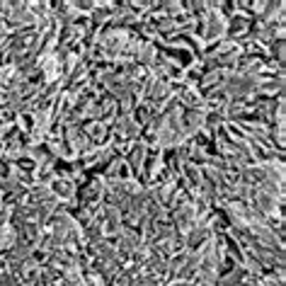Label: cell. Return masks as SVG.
<instances>
[{
  "instance_id": "6da1fadb",
  "label": "cell",
  "mask_w": 286,
  "mask_h": 286,
  "mask_svg": "<svg viewBox=\"0 0 286 286\" xmlns=\"http://www.w3.org/2000/svg\"><path fill=\"white\" fill-rule=\"evenodd\" d=\"M143 158H146V146L141 143V146H136L134 153H131V165H134V167H141V165H143Z\"/></svg>"
}]
</instances>
